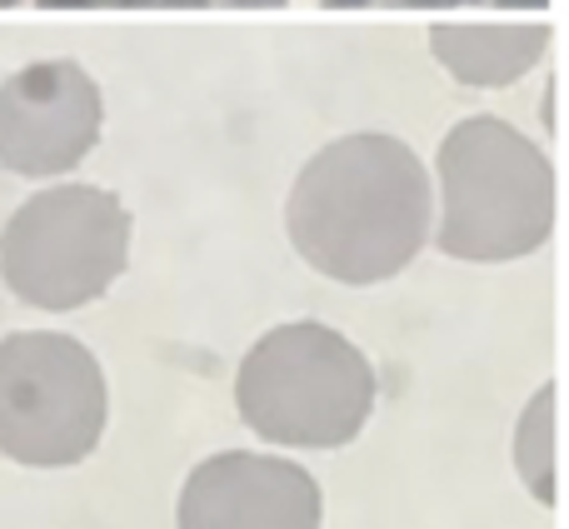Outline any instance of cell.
Listing matches in <instances>:
<instances>
[{
  "instance_id": "5b68a950",
  "label": "cell",
  "mask_w": 569,
  "mask_h": 529,
  "mask_svg": "<svg viewBox=\"0 0 569 529\" xmlns=\"http://www.w3.org/2000/svg\"><path fill=\"white\" fill-rule=\"evenodd\" d=\"M130 216L116 196L60 186L26 200L0 236V280L36 310H80L120 280Z\"/></svg>"
},
{
  "instance_id": "6da1fadb",
  "label": "cell",
  "mask_w": 569,
  "mask_h": 529,
  "mask_svg": "<svg viewBox=\"0 0 569 529\" xmlns=\"http://www.w3.org/2000/svg\"><path fill=\"white\" fill-rule=\"evenodd\" d=\"M284 226L320 275L340 285H380L420 256L430 236V186L405 146L355 136L300 176Z\"/></svg>"
},
{
  "instance_id": "52a82bcc",
  "label": "cell",
  "mask_w": 569,
  "mask_h": 529,
  "mask_svg": "<svg viewBox=\"0 0 569 529\" xmlns=\"http://www.w3.org/2000/svg\"><path fill=\"white\" fill-rule=\"evenodd\" d=\"M100 126V96L76 66H30L0 90V160L20 176L70 170Z\"/></svg>"
},
{
  "instance_id": "ba28073f",
  "label": "cell",
  "mask_w": 569,
  "mask_h": 529,
  "mask_svg": "<svg viewBox=\"0 0 569 529\" xmlns=\"http://www.w3.org/2000/svg\"><path fill=\"white\" fill-rule=\"evenodd\" d=\"M555 395H560L555 380H545L515 430V465H520L525 490L540 505H555Z\"/></svg>"
},
{
  "instance_id": "7a4b0ae2",
  "label": "cell",
  "mask_w": 569,
  "mask_h": 529,
  "mask_svg": "<svg viewBox=\"0 0 569 529\" xmlns=\"http://www.w3.org/2000/svg\"><path fill=\"white\" fill-rule=\"evenodd\" d=\"M236 410L284 450H340L375 415V370L360 345L325 320H290L240 360Z\"/></svg>"
},
{
  "instance_id": "8992f818",
  "label": "cell",
  "mask_w": 569,
  "mask_h": 529,
  "mask_svg": "<svg viewBox=\"0 0 569 529\" xmlns=\"http://www.w3.org/2000/svg\"><path fill=\"white\" fill-rule=\"evenodd\" d=\"M320 485L280 455L226 450L190 470L180 490V529H320Z\"/></svg>"
},
{
  "instance_id": "3957f363",
  "label": "cell",
  "mask_w": 569,
  "mask_h": 529,
  "mask_svg": "<svg viewBox=\"0 0 569 529\" xmlns=\"http://www.w3.org/2000/svg\"><path fill=\"white\" fill-rule=\"evenodd\" d=\"M445 256L515 260L530 256L555 220L550 166L500 120H470L445 140Z\"/></svg>"
},
{
  "instance_id": "277c9868",
  "label": "cell",
  "mask_w": 569,
  "mask_h": 529,
  "mask_svg": "<svg viewBox=\"0 0 569 529\" xmlns=\"http://www.w3.org/2000/svg\"><path fill=\"white\" fill-rule=\"evenodd\" d=\"M106 370L80 340L20 330L0 340V455L30 470H66L106 435Z\"/></svg>"
}]
</instances>
